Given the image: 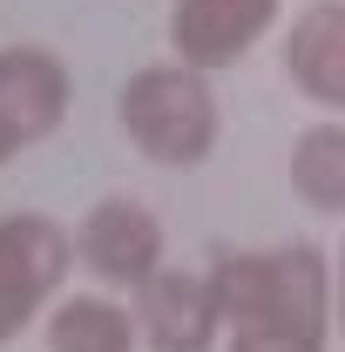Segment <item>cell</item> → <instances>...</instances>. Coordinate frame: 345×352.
I'll list each match as a JSON object with an SVG mask.
<instances>
[{
    "label": "cell",
    "mask_w": 345,
    "mask_h": 352,
    "mask_svg": "<svg viewBox=\"0 0 345 352\" xmlns=\"http://www.w3.org/2000/svg\"><path fill=\"white\" fill-rule=\"evenodd\" d=\"M278 21V0H176L170 14V47L190 68H223L264 41Z\"/></svg>",
    "instance_id": "8992f818"
},
{
    "label": "cell",
    "mask_w": 345,
    "mask_h": 352,
    "mask_svg": "<svg viewBox=\"0 0 345 352\" xmlns=\"http://www.w3.org/2000/svg\"><path fill=\"white\" fill-rule=\"evenodd\" d=\"M75 264V237L41 210H14L0 217V346L21 339L61 292Z\"/></svg>",
    "instance_id": "7a4b0ae2"
},
{
    "label": "cell",
    "mask_w": 345,
    "mask_h": 352,
    "mask_svg": "<svg viewBox=\"0 0 345 352\" xmlns=\"http://www.w3.org/2000/svg\"><path fill=\"white\" fill-rule=\"evenodd\" d=\"M285 75L318 109H345V7L311 0L285 34Z\"/></svg>",
    "instance_id": "ba28073f"
},
{
    "label": "cell",
    "mask_w": 345,
    "mask_h": 352,
    "mask_svg": "<svg viewBox=\"0 0 345 352\" xmlns=\"http://www.w3.org/2000/svg\"><path fill=\"white\" fill-rule=\"evenodd\" d=\"M75 251H82V264L95 278L135 292L163 264V223H156V210H142L135 197H102L82 217V230H75Z\"/></svg>",
    "instance_id": "5b68a950"
},
{
    "label": "cell",
    "mask_w": 345,
    "mask_h": 352,
    "mask_svg": "<svg viewBox=\"0 0 345 352\" xmlns=\"http://www.w3.org/2000/svg\"><path fill=\"white\" fill-rule=\"evenodd\" d=\"M271 258V292H264V325L291 346L325 352L332 339V264L318 244H285V251H264Z\"/></svg>",
    "instance_id": "277c9868"
},
{
    "label": "cell",
    "mask_w": 345,
    "mask_h": 352,
    "mask_svg": "<svg viewBox=\"0 0 345 352\" xmlns=\"http://www.w3.org/2000/svg\"><path fill=\"white\" fill-rule=\"evenodd\" d=\"M14 149H21V142H14V135H7V122H0V163H7V156H14Z\"/></svg>",
    "instance_id": "7c38bea8"
},
{
    "label": "cell",
    "mask_w": 345,
    "mask_h": 352,
    "mask_svg": "<svg viewBox=\"0 0 345 352\" xmlns=\"http://www.w3.org/2000/svg\"><path fill=\"white\" fill-rule=\"evenodd\" d=\"M291 190L318 217L345 210V122H311L291 142Z\"/></svg>",
    "instance_id": "30bf717a"
},
{
    "label": "cell",
    "mask_w": 345,
    "mask_h": 352,
    "mask_svg": "<svg viewBox=\"0 0 345 352\" xmlns=\"http://www.w3.org/2000/svg\"><path fill=\"white\" fill-rule=\"evenodd\" d=\"M68 116V61L54 47H0V122L27 149Z\"/></svg>",
    "instance_id": "52a82bcc"
},
{
    "label": "cell",
    "mask_w": 345,
    "mask_h": 352,
    "mask_svg": "<svg viewBox=\"0 0 345 352\" xmlns=\"http://www.w3.org/2000/svg\"><path fill=\"white\" fill-rule=\"evenodd\" d=\"M135 318L129 305L102 298V292H75L47 305V352H135Z\"/></svg>",
    "instance_id": "9c48e42d"
},
{
    "label": "cell",
    "mask_w": 345,
    "mask_h": 352,
    "mask_svg": "<svg viewBox=\"0 0 345 352\" xmlns=\"http://www.w3.org/2000/svg\"><path fill=\"white\" fill-rule=\"evenodd\" d=\"M230 352H311V346H291L278 332H230Z\"/></svg>",
    "instance_id": "8fae6325"
},
{
    "label": "cell",
    "mask_w": 345,
    "mask_h": 352,
    "mask_svg": "<svg viewBox=\"0 0 345 352\" xmlns=\"http://www.w3.org/2000/svg\"><path fill=\"white\" fill-rule=\"evenodd\" d=\"M115 116H122V135H129L142 156L156 163H203L216 149V95L203 82V68L190 61H149L135 68L122 95H115Z\"/></svg>",
    "instance_id": "6da1fadb"
},
{
    "label": "cell",
    "mask_w": 345,
    "mask_h": 352,
    "mask_svg": "<svg viewBox=\"0 0 345 352\" xmlns=\"http://www.w3.org/2000/svg\"><path fill=\"white\" fill-rule=\"evenodd\" d=\"M135 339L149 352H210L216 332V305L203 271H183V264H156L142 285H135Z\"/></svg>",
    "instance_id": "3957f363"
}]
</instances>
